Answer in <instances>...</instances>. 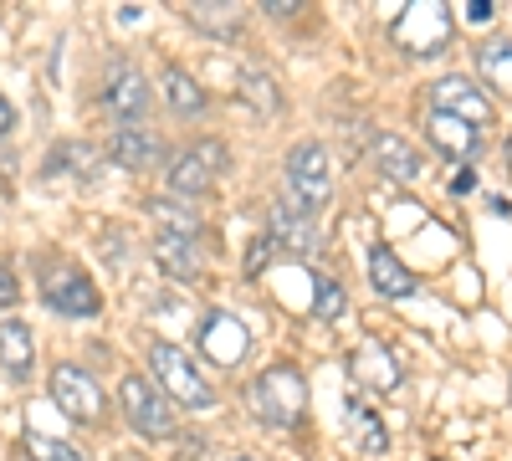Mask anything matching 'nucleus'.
Masks as SVG:
<instances>
[{"instance_id": "obj_22", "label": "nucleus", "mask_w": 512, "mask_h": 461, "mask_svg": "<svg viewBox=\"0 0 512 461\" xmlns=\"http://www.w3.org/2000/svg\"><path fill=\"white\" fill-rule=\"evenodd\" d=\"M190 21H195L205 36H216V41H236V31H241V6H231V0H221V6H190Z\"/></svg>"}, {"instance_id": "obj_29", "label": "nucleus", "mask_w": 512, "mask_h": 461, "mask_svg": "<svg viewBox=\"0 0 512 461\" xmlns=\"http://www.w3.org/2000/svg\"><path fill=\"white\" fill-rule=\"evenodd\" d=\"M466 21H492V0H466Z\"/></svg>"}, {"instance_id": "obj_6", "label": "nucleus", "mask_w": 512, "mask_h": 461, "mask_svg": "<svg viewBox=\"0 0 512 461\" xmlns=\"http://www.w3.org/2000/svg\"><path fill=\"white\" fill-rule=\"evenodd\" d=\"M52 400L62 405V415H67V421H77V426L103 421V390H98L93 374H82L77 364H57L52 369Z\"/></svg>"}, {"instance_id": "obj_28", "label": "nucleus", "mask_w": 512, "mask_h": 461, "mask_svg": "<svg viewBox=\"0 0 512 461\" xmlns=\"http://www.w3.org/2000/svg\"><path fill=\"white\" fill-rule=\"evenodd\" d=\"M21 298V287H16V277H11V267H0V308H11Z\"/></svg>"}, {"instance_id": "obj_32", "label": "nucleus", "mask_w": 512, "mask_h": 461, "mask_svg": "<svg viewBox=\"0 0 512 461\" xmlns=\"http://www.w3.org/2000/svg\"><path fill=\"white\" fill-rule=\"evenodd\" d=\"M11 123H16V113H11L6 98H0V134H11Z\"/></svg>"}, {"instance_id": "obj_13", "label": "nucleus", "mask_w": 512, "mask_h": 461, "mask_svg": "<svg viewBox=\"0 0 512 461\" xmlns=\"http://www.w3.org/2000/svg\"><path fill=\"white\" fill-rule=\"evenodd\" d=\"M108 154L123 164V170H154V164L164 159V144H159L149 129H139V123H118Z\"/></svg>"}, {"instance_id": "obj_3", "label": "nucleus", "mask_w": 512, "mask_h": 461, "mask_svg": "<svg viewBox=\"0 0 512 461\" xmlns=\"http://www.w3.org/2000/svg\"><path fill=\"white\" fill-rule=\"evenodd\" d=\"M251 400H256V410H262L267 426H297V421H303V410H308L303 369H297V364H272L262 380H256Z\"/></svg>"}, {"instance_id": "obj_18", "label": "nucleus", "mask_w": 512, "mask_h": 461, "mask_svg": "<svg viewBox=\"0 0 512 461\" xmlns=\"http://www.w3.org/2000/svg\"><path fill=\"white\" fill-rule=\"evenodd\" d=\"M103 103L118 113V118H139L149 108V82L134 72V67H113L108 88H103Z\"/></svg>"}, {"instance_id": "obj_19", "label": "nucleus", "mask_w": 512, "mask_h": 461, "mask_svg": "<svg viewBox=\"0 0 512 461\" xmlns=\"http://www.w3.org/2000/svg\"><path fill=\"white\" fill-rule=\"evenodd\" d=\"M36 364V344H31V328L26 323H0V369L11 374V380H26Z\"/></svg>"}, {"instance_id": "obj_34", "label": "nucleus", "mask_w": 512, "mask_h": 461, "mask_svg": "<svg viewBox=\"0 0 512 461\" xmlns=\"http://www.w3.org/2000/svg\"><path fill=\"white\" fill-rule=\"evenodd\" d=\"M507 170H512V159H507Z\"/></svg>"}, {"instance_id": "obj_4", "label": "nucleus", "mask_w": 512, "mask_h": 461, "mask_svg": "<svg viewBox=\"0 0 512 461\" xmlns=\"http://www.w3.org/2000/svg\"><path fill=\"white\" fill-rule=\"evenodd\" d=\"M149 369L159 374L164 395H175L180 405H190V410L216 405V390H210V380L195 369V359H190L185 349H175V344H154V349H149Z\"/></svg>"}, {"instance_id": "obj_2", "label": "nucleus", "mask_w": 512, "mask_h": 461, "mask_svg": "<svg viewBox=\"0 0 512 461\" xmlns=\"http://www.w3.org/2000/svg\"><path fill=\"white\" fill-rule=\"evenodd\" d=\"M287 205H297V211L308 216H323L328 200H333V180H328V149L323 144H297L287 154Z\"/></svg>"}, {"instance_id": "obj_9", "label": "nucleus", "mask_w": 512, "mask_h": 461, "mask_svg": "<svg viewBox=\"0 0 512 461\" xmlns=\"http://www.w3.org/2000/svg\"><path fill=\"white\" fill-rule=\"evenodd\" d=\"M267 236H272L282 251H292V257H313V251L323 246L318 216L297 211V205H287V200H277L272 211H267Z\"/></svg>"}, {"instance_id": "obj_27", "label": "nucleus", "mask_w": 512, "mask_h": 461, "mask_svg": "<svg viewBox=\"0 0 512 461\" xmlns=\"http://www.w3.org/2000/svg\"><path fill=\"white\" fill-rule=\"evenodd\" d=\"M277 251H282V246H277V241H272V236L262 231V236H256V241L246 246V257H241V272H246V277H262V272H267V262L277 257Z\"/></svg>"}, {"instance_id": "obj_5", "label": "nucleus", "mask_w": 512, "mask_h": 461, "mask_svg": "<svg viewBox=\"0 0 512 461\" xmlns=\"http://www.w3.org/2000/svg\"><path fill=\"white\" fill-rule=\"evenodd\" d=\"M451 31H456V21H451V11L441 6V0H420V6H410L395 21V41H400L405 52H415V57L446 52L451 47Z\"/></svg>"}, {"instance_id": "obj_16", "label": "nucleus", "mask_w": 512, "mask_h": 461, "mask_svg": "<svg viewBox=\"0 0 512 461\" xmlns=\"http://www.w3.org/2000/svg\"><path fill=\"white\" fill-rule=\"evenodd\" d=\"M349 369H354V380H359V385H374V390H400V364H395V354L384 349L379 339H364V344L354 349Z\"/></svg>"}, {"instance_id": "obj_20", "label": "nucleus", "mask_w": 512, "mask_h": 461, "mask_svg": "<svg viewBox=\"0 0 512 461\" xmlns=\"http://www.w3.org/2000/svg\"><path fill=\"white\" fill-rule=\"evenodd\" d=\"M236 88H241V103H251L262 118H277V113H282V88H277V77H272V72H262V67H241Z\"/></svg>"}, {"instance_id": "obj_10", "label": "nucleus", "mask_w": 512, "mask_h": 461, "mask_svg": "<svg viewBox=\"0 0 512 461\" xmlns=\"http://www.w3.org/2000/svg\"><path fill=\"white\" fill-rule=\"evenodd\" d=\"M431 103H436V113H451L461 123H472V129L492 123V98L477 88L472 77H441L436 88H431Z\"/></svg>"}, {"instance_id": "obj_31", "label": "nucleus", "mask_w": 512, "mask_h": 461, "mask_svg": "<svg viewBox=\"0 0 512 461\" xmlns=\"http://www.w3.org/2000/svg\"><path fill=\"white\" fill-rule=\"evenodd\" d=\"M451 190H456V195H472V190H477V175H472V170H461V175L451 180Z\"/></svg>"}, {"instance_id": "obj_30", "label": "nucleus", "mask_w": 512, "mask_h": 461, "mask_svg": "<svg viewBox=\"0 0 512 461\" xmlns=\"http://www.w3.org/2000/svg\"><path fill=\"white\" fill-rule=\"evenodd\" d=\"M262 11H267V16H292L297 0H262Z\"/></svg>"}, {"instance_id": "obj_17", "label": "nucleus", "mask_w": 512, "mask_h": 461, "mask_svg": "<svg viewBox=\"0 0 512 461\" xmlns=\"http://www.w3.org/2000/svg\"><path fill=\"white\" fill-rule=\"evenodd\" d=\"M369 282H374L379 298H410V292H415L410 267L395 257L390 246H369Z\"/></svg>"}, {"instance_id": "obj_25", "label": "nucleus", "mask_w": 512, "mask_h": 461, "mask_svg": "<svg viewBox=\"0 0 512 461\" xmlns=\"http://www.w3.org/2000/svg\"><path fill=\"white\" fill-rule=\"evenodd\" d=\"M26 461H88V456H82L77 446H67V441H52V436H31L26 441Z\"/></svg>"}, {"instance_id": "obj_24", "label": "nucleus", "mask_w": 512, "mask_h": 461, "mask_svg": "<svg viewBox=\"0 0 512 461\" xmlns=\"http://www.w3.org/2000/svg\"><path fill=\"white\" fill-rule=\"evenodd\" d=\"M349 426H354V436H359V446H364L369 456H379L384 446H390V436H384V426H379V415H374L359 395H349Z\"/></svg>"}, {"instance_id": "obj_1", "label": "nucleus", "mask_w": 512, "mask_h": 461, "mask_svg": "<svg viewBox=\"0 0 512 461\" xmlns=\"http://www.w3.org/2000/svg\"><path fill=\"white\" fill-rule=\"evenodd\" d=\"M36 287H41V303H47L52 313H62V318H98V308H103L93 277L72 257L36 262Z\"/></svg>"}, {"instance_id": "obj_8", "label": "nucleus", "mask_w": 512, "mask_h": 461, "mask_svg": "<svg viewBox=\"0 0 512 461\" xmlns=\"http://www.w3.org/2000/svg\"><path fill=\"white\" fill-rule=\"evenodd\" d=\"M118 400H123L128 426H134L139 436H169V431H175V415H169L164 395H159L149 380H139V374H128V380H123Z\"/></svg>"}, {"instance_id": "obj_11", "label": "nucleus", "mask_w": 512, "mask_h": 461, "mask_svg": "<svg viewBox=\"0 0 512 461\" xmlns=\"http://www.w3.org/2000/svg\"><path fill=\"white\" fill-rule=\"evenodd\" d=\"M226 149L221 144H195V149H185L180 159H175V170H169V190L175 195H205L210 190V175L216 170H226Z\"/></svg>"}, {"instance_id": "obj_7", "label": "nucleus", "mask_w": 512, "mask_h": 461, "mask_svg": "<svg viewBox=\"0 0 512 461\" xmlns=\"http://www.w3.org/2000/svg\"><path fill=\"white\" fill-rule=\"evenodd\" d=\"M246 349H251V333H246V323H241L236 313L216 308V313L200 318V354H205L210 364L236 369V364L246 359Z\"/></svg>"}, {"instance_id": "obj_12", "label": "nucleus", "mask_w": 512, "mask_h": 461, "mask_svg": "<svg viewBox=\"0 0 512 461\" xmlns=\"http://www.w3.org/2000/svg\"><path fill=\"white\" fill-rule=\"evenodd\" d=\"M154 262H159L169 277L195 282V277H205V246H200V236H190V231H159V236H154Z\"/></svg>"}, {"instance_id": "obj_21", "label": "nucleus", "mask_w": 512, "mask_h": 461, "mask_svg": "<svg viewBox=\"0 0 512 461\" xmlns=\"http://www.w3.org/2000/svg\"><path fill=\"white\" fill-rule=\"evenodd\" d=\"M477 72L487 77V88L512 98V41H482L477 47Z\"/></svg>"}, {"instance_id": "obj_14", "label": "nucleus", "mask_w": 512, "mask_h": 461, "mask_svg": "<svg viewBox=\"0 0 512 461\" xmlns=\"http://www.w3.org/2000/svg\"><path fill=\"white\" fill-rule=\"evenodd\" d=\"M369 159H374V170H379L384 180H415V175L425 170L420 154H415V144L400 139V134H374V139H369Z\"/></svg>"}, {"instance_id": "obj_15", "label": "nucleus", "mask_w": 512, "mask_h": 461, "mask_svg": "<svg viewBox=\"0 0 512 461\" xmlns=\"http://www.w3.org/2000/svg\"><path fill=\"white\" fill-rule=\"evenodd\" d=\"M425 134H431V144H436L446 159H472V154H482V129H472V123H461V118H451V113H436V108H431Z\"/></svg>"}, {"instance_id": "obj_33", "label": "nucleus", "mask_w": 512, "mask_h": 461, "mask_svg": "<svg viewBox=\"0 0 512 461\" xmlns=\"http://www.w3.org/2000/svg\"><path fill=\"white\" fill-rule=\"evenodd\" d=\"M113 461H139V456H128V451H118V456H113Z\"/></svg>"}, {"instance_id": "obj_23", "label": "nucleus", "mask_w": 512, "mask_h": 461, "mask_svg": "<svg viewBox=\"0 0 512 461\" xmlns=\"http://www.w3.org/2000/svg\"><path fill=\"white\" fill-rule=\"evenodd\" d=\"M164 98L175 113H200L205 108V88L185 72V67H164Z\"/></svg>"}, {"instance_id": "obj_26", "label": "nucleus", "mask_w": 512, "mask_h": 461, "mask_svg": "<svg viewBox=\"0 0 512 461\" xmlns=\"http://www.w3.org/2000/svg\"><path fill=\"white\" fill-rule=\"evenodd\" d=\"M313 292H318V298H313L318 318H338V313H344V287H338L333 277H313Z\"/></svg>"}]
</instances>
